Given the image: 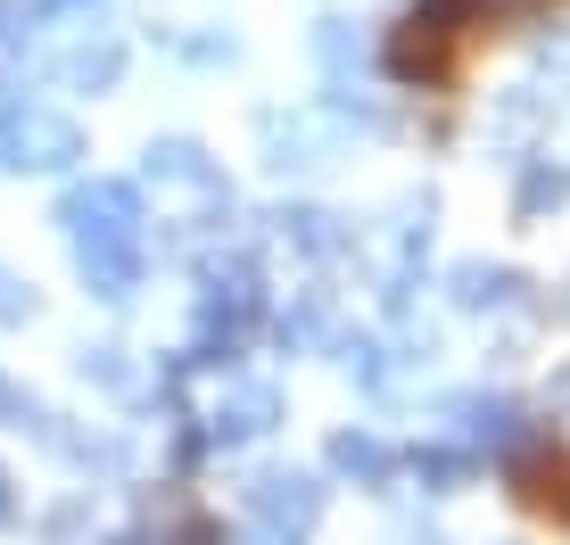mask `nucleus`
<instances>
[{"label":"nucleus","mask_w":570,"mask_h":545,"mask_svg":"<svg viewBox=\"0 0 570 545\" xmlns=\"http://www.w3.org/2000/svg\"><path fill=\"white\" fill-rule=\"evenodd\" d=\"M446 414H455V422H463V438H471V446H488L497 463H521L529 446H538V422H529L513 397H455Z\"/></svg>","instance_id":"nucleus-6"},{"label":"nucleus","mask_w":570,"mask_h":545,"mask_svg":"<svg viewBox=\"0 0 570 545\" xmlns=\"http://www.w3.org/2000/svg\"><path fill=\"white\" fill-rule=\"evenodd\" d=\"M282 430V388L273 380H232L224 397L207 405V446H257V438H273Z\"/></svg>","instance_id":"nucleus-5"},{"label":"nucleus","mask_w":570,"mask_h":545,"mask_svg":"<svg viewBox=\"0 0 570 545\" xmlns=\"http://www.w3.org/2000/svg\"><path fill=\"white\" fill-rule=\"evenodd\" d=\"M405 472H414L430 496H455L463 479L480 472V455H471V446H446V438H430V446H414V455H405Z\"/></svg>","instance_id":"nucleus-8"},{"label":"nucleus","mask_w":570,"mask_h":545,"mask_svg":"<svg viewBox=\"0 0 570 545\" xmlns=\"http://www.w3.org/2000/svg\"><path fill=\"white\" fill-rule=\"evenodd\" d=\"M265 315V281L248 265H232V272H207V298H199V330H190V356L183 364H199V373H215V364H240V347H248V330H257Z\"/></svg>","instance_id":"nucleus-2"},{"label":"nucleus","mask_w":570,"mask_h":545,"mask_svg":"<svg viewBox=\"0 0 570 545\" xmlns=\"http://www.w3.org/2000/svg\"><path fill=\"white\" fill-rule=\"evenodd\" d=\"M331 472L356 479V488H389L397 479V446L381 430H331Z\"/></svg>","instance_id":"nucleus-7"},{"label":"nucleus","mask_w":570,"mask_h":545,"mask_svg":"<svg viewBox=\"0 0 570 545\" xmlns=\"http://www.w3.org/2000/svg\"><path fill=\"white\" fill-rule=\"evenodd\" d=\"M17 521V479H9V463H0V529Z\"/></svg>","instance_id":"nucleus-13"},{"label":"nucleus","mask_w":570,"mask_h":545,"mask_svg":"<svg viewBox=\"0 0 570 545\" xmlns=\"http://www.w3.org/2000/svg\"><path fill=\"white\" fill-rule=\"evenodd\" d=\"M538 207H562V174H529V190H521V216H538Z\"/></svg>","instance_id":"nucleus-12"},{"label":"nucleus","mask_w":570,"mask_h":545,"mask_svg":"<svg viewBox=\"0 0 570 545\" xmlns=\"http://www.w3.org/2000/svg\"><path fill=\"white\" fill-rule=\"evenodd\" d=\"M248 521H257L265 537L306 545L314 521H323V479H314V472H257V479H248Z\"/></svg>","instance_id":"nucleus-4"},{"label":"nucleus","mask_w":570,"mask_h":545,"mask_svg":"<svg viewBox=\"0 0 570 545\" xmlns=\"http://www.w3.org/2000/svg\"><path fill=\"white\" fill-rule=\"evenodd\" d=\"M389 545H446V537H439V529H397Z\"/></svg>","instance_id":"nucleus-14"},{"label":"nucleus","mask_w":570,"mask_h":545,"mask_svg":"<svg viewBox=\"0 0 570 545\" xmlns=\"http://www.w3.org/2000/svg\"><path fill=\"white\" fill-rule=\"evenodd\" d=\"M67 240H75V272L100 306H125L149 272V231H141V199L132 182H83L67 199Z\"/></svg>","instance_id":"nucleus-1"},{"label":"nucleus","mask_w":570,"mask_h":545,"mask_svg":"<svg viewBox=\"0 0 570 545\" xmlns=\"http://www.w3.org/2000/svg\"><path fill=\"white\" fill-rule=\"evenodd\" d=\"M33 315H42V298H33V281H26V272H9V265H0V330H26Z\"/></svg>","instance_id":"nucleus-9"},{"label":"nucleus","mask_w":570,"mask_h":545,"mask_svg":"<svg viewBox=\"0 0 570 545\" xmlns=\"http://www.w3.org/2000/svg\"><path fill=\"white\" fill-rule=\"evenodd\" d=\"M75 158H83V132H75V116L58 108H0V166L17 174H67Z\"/></svg>","instance_id":"nucleus-3"},{"label":"nucleus","mask_w":570,"mask_h":545,"mask_svg":"<svg viewBox=\"0 0 570 545\" xmlns=\"http://www.w3.org/2000/svg\"><path fill=\"white\" fill-rule=\"evenodd\" d=\"M75 373L100 380V388H132V373H125V356H116V347H83V356H75Z\"/></svg>","instance_id":"nucleus-11"},{"label":"nucleus","mask_w":570,"mask_h":545,"mask_svg":"<svg viewBox=\"0 0 570 545\" xmlns=\"http://www.w3.org/2000/svg\"><path fill=\"white\" fill-rule=\"evenodd\" d=\"M240 545H289V537H265V529H248V537H240Z\"/></svg>","instance_id":"nucleus-15"},{"label":"nucleus","mask_w":570,"mask_h":545,"mask_svg":"<svg viewBox=\"0 0 570 545\" xmlns=\"http://www.w3.org/2000/svg\"><path fill=\"white\" fill-rule=\"evenodd\" d=\"M455 298H463V306H504V298H513V272L463 265V272H455Z\"/></svg>","instance_id":"nucleus-10"}]
</instances>
